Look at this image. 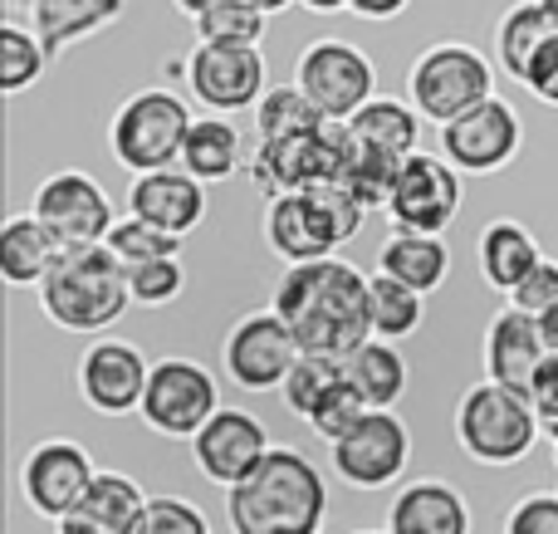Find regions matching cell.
<instances>
[{"mask_svg": "<svg viewBox=\"0 0 558 534\" xmlns=\"http://www.w3.org/2000/svg\"><path fill=\"white\" fill-rule=\"evenodd\" d=\"M270 310L289 324L304 353L348 363L363 343H373V304H367V275L357 265L314 260V265H284L275 284Z\"/></svg>", "mask_w": 558, "mask_h": 534, "instance_id": "obj_1", "label": "cell"}, {"mask_svg": "<svg viewBox=\"0 0 558 534\" xmlns=\"http://www.w3.org/2000/svg\"><path fill=\"white\" fill-rule=\"evenodd\" d=\"M231 534H324L328 525V481L304 451L275 447L270 461L226 490Z\"/></svg>", "mask_w": 558, "mask_h": 534, "instance_id": "obj_2", "label": "cell"}, {"mask_svg": "<svg viewBox=\"0 0 558 534\" xmlns=\"http://www.w3.org/2000/svg\"><path fill=\"white\" fill-rule=\"evenodd\" d=\"M39 310L64 333H108L133 310V284L108 245H74L39 284Z\"/></svg>", "mask_w": 558, "mask_h": 534, "instance_id": "obj_3", "label": "cell"}, {"mask_svg": "<svg viewBox=\"0 0 558 534\" xmlns=\"http://www.w3.org/2000/svg\"><path fill=\"white\" fill-rule=\"evenodd\" d=\"M367 206L348 186L328 182L314 192H289L265 206V245L284 265H314L328 260L343 241L363 231Z\"/></svg>", "mask_w": 558, "mask_h": 534, "instance_id": "obj_4", "label": "cell"}, {"mask_svg": "<svg viewBox=\"0 0 558 534\" xmlns=\"http://www.w3.org/2000/svg\"><path fill=\"white\" fill-rule=\"evenodd\" d=\"M456 447L475 461V466H520L534 447H539V412H534L530 392L500 388V383H475L456 402Z\"/></svg>", "mask_w": 558, "mask_h": 534, "instance_id": "obj_5", "label": "cell"}, {"mask_svg": "<svg viewBox=\"0 0 558 534\" xmlns=\"http://www.w3.org/2000/svg\"><path fill=\"white\" fill-rule=\"evenodd\" d=\"M192 108L172 88H137L108 118V153L118 157V167H128L133 177L147 172H172L182 167V147L192 133Z\"/></svg>", "mask_w": 558, "mask_h": 534, "instance_id": "obj_6", "label": "cell"}, {"mask_svg": "<svg viewBox=\"0 0 558 534\" xmlns=\"http://www.w3.org/2000/svg\"><path fill=\"white\" fill-rule=\"evenodd\" d=\"M485 98H495V64L461 39L422 49L407 69V104L422 113V123L446 128Z\"/></svg>", "mask_w": 558, "mask_h": 534, "instance_id": "obj_7", "label": "cell"}, {"mask_svg": "<svg viewBox=\"0 0 558 534\" xmlns=\"http://www.w3.org/2000/svg\"><path fill=\"white\" fill-rule=\"evenodd\" d=\"M294 84L308 94V104L328 118V123H353L367 104L377 98V69L353 39H314L304 45L294 64Z\"/></svg>", "mask_w": 558, "mask_h": 534, "instance_id": "obj_8", "label": "cell"}, {"mask_svg": "<svg viewBox=\"0 0 558 534\" xmlns=\"http://www.w3.org/2000/svg\"><path fill=\"white\" fill-rule=\"evenodd\" d=\"M221 408H226L221 383L211 378L206 363H196V359H157L137 417H143L147 432H157V437L192 441Z\"/></svg>", "mask_w": 558, "mask_h": 534, "instance_id": "obj_9", "label": "cell"}, {"mask_svg": "<svg viewBox=\"0 0 558 534\" xmlns=\"http://www.w3.org/2000/svg\"><path fill=\"white\" fill-rule=\"evenodd\" d=\"M177 74H182L186 88L221 118L241 113V108H260V98L270 94L260 45H216V39H196V45L186 49Z\"/></svg>", "mask_w": 558, "mask_h": 534, "instance_id": "obj_10", "label": "cell"}, {"mask_svg": "<svg viewBox=\"0 0 558 534\" xmlns=\"http://www.w3.org/2000/svg\"><path fill=\"white\" fill-rule=\"evenodd\" d=\"M29 216L54 235L64 251L74 245H104L118 226V211L98 177L88 172H49L29 196Z\"/></svg>", "mask_w": 558, "mask_h": 534, "instance_id": "obj_11", "label": "cell"}, {"mask_svg": "<svg viewBox=\"0 0 558 534\" xmlns=\"http://www.w3.org/2000/svg\"><path fill=\"white\" fill-rule=\"evenodd\" d=\"M383 211L397 231L446 235L451 221L461 216V172H456L446 157L412 153L402 167H397Z\"/></svg>", "mask_w": 558, "mask_h": 534, "instance_id": "obj_12", "label": "cell"}, {"mask_svg": "<svg viewBox=\"0 0 558 534\" xmlns=\"http://www.w3.org/2000/svg\"><path fill=\"white\" fill-rule=\"evenodd\" d=\"M98 466L74 437H45L29 447V457L20 461V496L39 520L59 525L64 515H74L84 506V496L94 490Z\"/></svg>", "mask_w": 558, "mask_h": 534, "instance_id": "obj_13", "label": "cell"}, {"mask_svg": "<svg viewBox=\"0 0 558 534\" xmlns=\"http://www.w3.org/2000/svg\"><path fill=\"white\" fill-rule=\"evenodd\" d=\"M299 359H304V349H299V339L289 333V324L279 319L275 310H255V314H245V319H235L221 343L226 378L241 392L284 388V378L294 373Z\"/></svg>", "mask_w": 558, "mask_h": 534, "instance_id": "obj_14", "label": "cell"}, {"mask_svg": "<svg viewBox=\"0 0 558 534\" xmlns=\"http://www.w3.org/2000/svg\"><path fill=\"white\" fill-rule=\"evenodd\" d=\"M328 466L353 490H383L412 466V432L397 412H367L343 441L328 447Z\"/></svg>", "mask_w": 558, "mask_h": 534, "instance_id": "obj_15", "label": "cell"}, {"mask_svg": "<svg viewBox=\"0 0 558 534\" xmlns=\"http://www.w3.org/2000/svg\"><path fill=\"white\" fill-rule=\"evenodd\" d=\"M147 378H153V359L128 339H94L78 353V368H74L78 398L98 417H133L143 408Z\"/></svg>", "mask_w": 558, "mask_h": 534, "instance_id": "obj_16", "label": "cell"}, {"mask_svg": "<svg viewBox=\"0 0 558 534\" xmlns=\"http://www.w3.org/2000/svg\"><path fill=\"white\" fill-rule=\"evenodd\" d=\"M270 451H275L270 427L245 408H221L192 437L196 471H202V481H211L216 490H235L241 481H251L255 471L270 461Z\"/></svg>", "mask_w": 558, "mask_h": 534, "instance_id": "obj_17", "label": "cell"}, {"mask_svg": "<svg viewBox=\"0 0 558 534\" xmlns=\"http://www.w3.org/2000/svg\"><path fill=\"white\" fill-rule=\"evenodd\" d=\"M524 147V123L505 98H485L471 113L441 128V157L461 177H490L510 167Z\"/></svg>", "mask_w": 558, "mask_h": 534, "instance_id": "obj_18", "label": "cell"}, {"mask_svg": "<svg viewBox=\"0 0 558 534\" xmlns=\"http://www.w3.org/2000/svg\"><path fill=\"white\" fill-rule=\"evenodd\" d=\"M481 363H485V383H500V388L530 392L539 368L549 363V339H544V324L534 314L505 304L490 319L481 343Z\"/></svg>", "mask_w": 558, "mask_h": 534, "instance_id": "obj_19", "label": "cell"}, {"mask_svg": "<svg viewBox=\"0 0 558 534\" xmlns=\"http://www.w3.org/2000/svg\"><path fill=\"white\" fill-rule=\"evenodd\" d=\"M387 534H475L471 500L441 476H422L397 486L387 506Z\"/></svg>", "mask_w": 558, "mask_h": 534, "instance_id": "obj_20", "label": "cell"}, {"mask_svg": "<svg viewBox=\"0 0 558 534\" xmlns=\"http://www.w3.org/2000/svg\"><path fill=\"white\" fill-rule=\"evenodd\" d=\"M128 216H137V221L182 241V235H192L206 221V186L196 177H186L182 167L133 177V186H128Z\"/></svg>", "mask_w": 558, "mask_h": 534, "instance_id": "obj_21", "label": "cell"}, {"mask_svg": "<svg viewBox=\"0 0 558 534\" xmlns=\"http://www.w3.org/2000/svg\"><path fill=\"white\" fill-rule=\"evenodd\" d=\"M147 500L143 486L123 471H98L94 490L84 496V506L74 515H64L54 525V534H137L147 515Z\"/></svg>", "mask_w": 558, "mask_h": 534, "instance_id": "obj_22", "label": "cell"}, {"mask_svg": "<svg viewBox=\"0 0 558 534\" xmlns=\"http://www.w3.org/2000/svg\"><path fill=\"white\" fill-rule=\"evenodd\" d=\"M539 260H544V251H539V241H534V231L524 221H510V216H495V221L481 231V241H475L481 280L490 284L495 294H505V300L530 280V270Z\"/></svg>", "mask_w": 558, "mask_h": 534, "instance_id": "obj_23", "label": "cell"}, {"mask_svg": "<svg viewBox=\"0 0 558 534\" xmlns=\"http://www.w3.org/2000/svg\"><path fill=\"white\" fill-rule=\"evenodd\" d=\"M377 270L392 275L397 284L426 294H436L451 280V245L446 235H416V231H392L377 245Z\"/></svg>", "mask_w": 558, "mask_h": 534, "instance_id": "obj_24", "label": "cell"}, {"mask_svg": "<svg viewBox=\"0 0 558 534\" xmlns=\"http://www.w3.org/2000/svg\"><path fill=\"white\" fill-rule=\"evenodd\" d=\"M123 10H128V0H35L29 29L39 35L49 64H54L64 49L78 45V39H94L98 29H108Z\"/></svg>", "mask_w": 558, "mask_h": 534, "instance_id": "obj_25", "label": "cell"}, {"mask_svg": "<svg viewBox=\"0 0 558 534\" xmlns=\"http://www.w3.org/2000/svg\"><path fill=\"white\" fill-rule=\"evenodd\" d=\"M59 251H64V245L29 211L10 216V221L0 226V275H5V284H15V290H39L45 275L54 270Z\"/></svg>", "mask_w": 558, "mask_h": 534, "instance_id": "obj_26", "label": "cell"}, {"mask_svg": "<svg viewBox=\"0 0 558 534\" xmlns=\"http://www.w3.org/2000/svg\"><path fill=\"white\" fill-rule=\"evenodd\" d=\"M348 133H353L357 147H367L377 157H392V162H407L412 153H422L416 147L422 143V113L412 104H402V98H373L348 123Z\"/></svg>", "mask_w": 558, "mask_h": 534, "instance_id": "obj_27", "label": "cell"}, {"mask_svg": "<svg viewBox=\"0 0 558 534\" xmlns=\"http://www.w3.org/2000/svg\"><path fill=\"white\" fill-rule=\"evenodd\" d=\"M554 35L558 29L549 25L539 0H514L500 15V25H495V64H500L514 84H530L534 59L544 54V45H549Z\"/></svg>", "mask_w": 558, "mask_h": 534, "instance_id": "obj_28", "label": "cell"}, {"mask_svg": "<svg viewBox=\"0 0 558 534\" xmlns=\"http://www.w3.org/2000/svg\"><path fill=\"white\" fill-rule=\"evenodd\" d=\"M241 157H245V143H241V128L231 118L211 113V118H196L192 133H186V147H182V172L196 177L202 186L211 182H231L241 172Z\"/></svg>", "mask_w": 558, "mask_h": 534, "instance_id": "obj_29", "label": "cell"}, {"mask_svg": "<svg viewBox=\"0 0 558 534\" xmlns=\"http://www.w3.org/2000/svg\"><path fill=\"white\" fill-rule=\"evenodd\" d=\"M343 373H348V383L363 392V402L373 412H397V402L407 398V383H412V368H407L402 349L383 343V339L363 343V349L343 363Z\"/></svg>", "mask_w": 558, "mask_h": 534, "instance_id": "obj_30", "label": "cell"}, {"mask_svg": "<svg viewBox=\"0 0 558 534\" xmlns=\"http://www.w3.org/2000/svg\"><path fill=\"white\" fill-rule=\"evenodd\" d=\"M318 128H328V118L308 104V94L299 84H275L270 94L260 98V108H255V133H260V143H294V137H308V133H318Z\"/></svg>", "mask_w": 558, "mask_h": 534, "instance_id": "obj_31", "label": "cell"}, {"mask_svg": "<svg viewBox=\"0 0 558 534\" xmlns=\"http://www.w3.org/2000/svg\"><path fill=\"white\" fill-rule=\"evenodd\" d=\"M367 304H373V339L383 343H402L422 329V294L397 284L392 275H367Z\"/></svg>", "mask_w": 558, "mask_h": 534, "instance_id": "obj_32", "label": "cell"}, {"mask_svg": "<svg viewBox=\"0 0 558 534\" xmlns=\"http://www.w3.org/2000/svg\"><path fill=\"white\" fill-rule=\"evenodd\" d=\"M343 363L338 359H318V353H304V359L294 363V373L284 378V388H279V398H284V408L294 412L299 422H308L318 408H324V398L343 383Z\"/></svg>", "mask_w": 558, "mask_h": 534, "instance_id": "obj_33", "label": "cell"}, {"mask_svg": "<svg viewBox=\"0 0 558 534\" xmlns=\"http://www.w3.org/2000/svg\"><path fill=\"white\" fill-rule=\"evenodd\" d=\"M104 245L118 255L123 270H137V265H153V260H182V241L147 221H137V216H123Z\"/></svg>", "mask_w": 558, "mask_h": 534, "instance_id": "obj_34", "label": "cell"}, {"mask_svg": "<svg viewBox=\"0 0 558 534\" xmlns=\"http://www.w3.org/2000/svg\"><path fill=\"white\" fill-rule=\"evenodd\" d=\"M45 69H49V54H45V45H39L35 29L0 25V84H5L10 98L25 94V88L35 84Z\"/></svg>", "mask_w": 558, "mask_h": 534, "instance_id": "obj_35", "label": "cell"}, {"mask_svg": "<svg viewBox=\"0 0 558 534\" xmlns=\"http://www.w3.org/2000/svg\"><path fill=\"white\" fill-rule=\"evenodd\" d=\"M270 15L245 0H216L202 20H196V39H216V45H260Z\"/></svg>", "mask_w": 558, "mask_h": 534, "instance_id": "obj_36", "label": "cell"}, {"mask_svg": "<svg viewBox=\"0 0 558 534\" xmlns=\"http://www.w3.org/2000/svg\"><path fill=\"white\" fill-rule=\"evenodd\" d=\"M367 412H373V408L363 402V392H357L353 383L343 378V383H338V388L324 398V408H318L314 417H308V427H314V437H318V441H328V447H333V441H343L348 432H353L357 422L367 417Z\"/></svg>", "mask_w": 558, "mask_h": 534, "instance_id": "obj_37", "label": "cell"}, {"mask_svg": "<svg viewBox=\"0 0 558 534\" xmlns=\"http://www.w3.org/2000/svg\"><path fill=\"white\" fill-rule=\"evenodd\" d=\"M128 284H133V304H143V310H167V304L182 300L186 270H182V260H153V265L128 270Z\"/></svg>", "mask_w": 558, "mask_h": 534, "instance_id": "obj_38", "label": "cell"}, {"mask_svg": "<svg viewBox=\"0 0 558 534\" xmlns=\"http://www.w3.org/2000/svg\"><path fill=\"white\" fill-rule=\"evenodd\" d=\"M137 534H211V520L186 496H153Z\"/></svg>", "mask_w": 558, "mask_h": 534, "instance_id": "obj_39", "label": "cell"}, {"mask_svg": "<svg viewBox=\"0 0 558 534\" xmlns=\"http://www.w3.org/2000/svg\"><path fill=\"white\" fill-rule=\"evenodd\" d=\"M500 534H558V496L554 490H530L510 506Z\"/></svg>", "mask_w": 558, "mask_h": 534, "instance_id": "obj_40", "label": "cell"}, {"mask_svg": "<svg viewBox=\"0 0 558 534\" xmlns=\"http://www.w3.org/2000/svg\"><path fill=\"white\" fill-rule=\"evenodd\" d=\"M510 304L524 310V314H534V319H544L549 310H558V260L544 255V260L530 270V280L510 294Z\"/></svg>", "mask_w": 558, "mask_h": 534, "instance_id": "obj_41", "label": "cell"}, {"mask_svg": "<svg viewBox=\"0 0 558 534\" xmlns=\"http://www.w3.org/2000/svg\"><path fill=\"white\" fill-rule=\"evenodd\" d=\"M530 402H534V412H539V427L558 441V353H549V363L539 368V378H534V388H530Z\"/></svg>", "mask_w": 558, "mask_h": 534, "instance_id": "obj_42", "label": "cell"}, {"mask_svg": "<svg viewBox=\"0 0 558 534\" xmlns=\"http://www.w3.org/2000/svg\"><path fill=\"white\" fill-rule=\"evenodd\" d=\"M530 88L539 104H549V108H558V35L544 45V54L534 59V69H530Z\"/></svg>", "mask_w": 558, "mask_h": 534, "instance_id": "obj_43", "label": "cell"}, {"mask_svg": "<svg viewBox=\"0 0 558 534\" xmlns=\"http://www.w3.org/2000/svg\"><path fill=\"white\" fill-rule=\"evenodd\" d=\"M407 5H412V0H348V10L363 20H397Z\"/></svg>", "mask_w": 558, "mask_h": 534, "instance_id": "obj_44", "label": "cell"}, {"mask_svg": "<svg viewBox=\"0 0 558 534\" xmlns=\"http://www.w3.org/2000/svg\"><path fill=\"white\" fill-rule=\"evenodd\" d=\"M25 15H35V0H5V25H20Z\"/></svg>", "mask_w": 558, "mask_h": 534, "instance_id": "obj_45", "label": "cell"}, {"mask_svg": "<svg viewBox=\"0 0 558 534\" xmlns=\"http://www.w3.org/2000/svg\"><path fill=\"white\" fill-rule=\"evenodd\" d=\"M172 5H177V10H182V15H186V20H192V25H196V20H202V15H206V10H211V5H216V0H172Z\"/></svg>", "mask_w": 558, "mask_h": 534, "instance_id": "obj_46", "label": "cell"}, {"mask_svg": "<svg viewBox=\"0 0 558 534\" xmlns=\"http://www.w3.org/2000/svg\"><path fill=\"white\" fill-rule=\"evenodd\" d=\"M304 10H314V15H338V10H348V0H299Z\"/></svg>", "mask_w": 558, "mask_h": 534, "instance_id": "obj_47", "label": "cell"}, {"mask_svg": "<svg viewBox=\"0 0 558 534\" xmlns=\"http://www.w3.org/2000/svg\"><path fill=\"white\" fill-rule=\"evenodd\" d=\"M539 324H544V339H549V353H558V310H549Z\"/></svg>", "mask_w": 558, "mask_h": 534, "instance_id": "obj_48", "label": "cell"}, {"mask_svg": "<svg viewBox=\"0 0 558 534\" xmlns=\"http://www.w3.org/2000/svg\"><path fill=\"white\" fill-rule=\"evenodd\" d=\"M245 5H255V10H265V15H284L294 0H245Z\"/></svg>", "mask_w": 558, "mask_h": 534, "instance_id": "obj_49", "label": "cell"}, {"mask_svg": "<svg viewBox=\"0 0 558 534\" xmlns=\"http://www.w3.org/2000/svg\"><path fill=\"white\" fill-rule=\"evenodd\" d=\"M539 5H544V15H549V25L558 29V0H539Z\"/></svg>", "mask_w": 558, "mask_h": 534, "instance_id": "obj_50", "label": "cell"}, {"mask_svg": "<svg viewBox=\"0 0 558 534\" xmlns=\"http://www.w3.org/2000/svg\"><path fill=\"white\" fill-rule=\"evenodd\" d=\"M353 534H387V530H353Z\"/></svg>", "mask_w": 558, "mask_h": 534, "instance_id": "obj_51", "label": "cell"}]
</instances>
